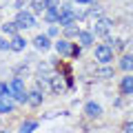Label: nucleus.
I'll use <instances>...</instances> for the list:
<instances>
[{
    "label": "nucleus",
    "instance_id": "f257e3e1",
    "mask_svg": "<svg viewBox=\"0 0 133 133\" xmlns=\"http://www.w3.org/2000/svg\"><path fill=\"white\" fill-rule=\"evenodd\" d=\"M111 58H113V49H111L109 44H100V47H95V60H98L100 64H109Z\"/></svg>",
    "mask_w": 133,
    "mask_h": 133
},
{
    "label": "nucleus",
    "instance_id": "9b49d317",
    "mask_svg": "<svg viewBox=\"0 0 133 133\" xmlns=\"http://www.w3.org/2000/svg\"><path fill=\"white\" fill-rule=\"evenodd\" d=\"M78 40H80L82 47H91V44H93V33H89V31H80V33H78Z\"/></svg>",
    "mask_w": 133,
    "mask_h": 133
},
{
    "label": "nucleus",
    "instance_id": "393cba45",
    "mask_svg": "<svg viewBox=\"0 0 133 133\" xmlns=\"http://www.w3.org/2000/svg\"><path fill=\"white\" fill-rule=\"evenodd\" d=\"M124 133H133V120H131V122H127V127H124Z\"/></svg>",
    "mask_w": 133,
    "mask_h": 133
},
{
    "label": "nucleus",
    "instance_id": "5701e85b",
    "mask_svg": "<svg viewBox=\"0 0 133 133\" xmlns=\"http://www.w3.org/2000/svg\"><path fill=\"white\" fill-rule=\"evenodd\" d=\"M78 33H80V31H78L73 24H66V36H78Z\"/></svg>",
    "mask_w": 133,
    "mask_h": 133
},
{
    "label": "nucleus",
    "instance_id": "4be33fe9",
    "mask_svg": "<svg viewBox=\"0 0 133 133\" xmlns=\"http://www.w3.org/2000/svg\"><path fill=\"white\" fill-rule=\"evenodd\" d=\"M47 2V9H60V2L58 0H44Z\"/></svg>",
    "mask_w": 133,
    "mask_h": 133
},
{
    "label": "nucleus",
    "instance_id": "6e6552de",
    "mask_svg": "<svg viewBox=\"0 0 133 133\" xmlns=\"http://www.w3.org/2000/svg\"><path fill=\"white\" fill-rule=\"evenodd\" d=\"M27 102L31 107H40V104H42V93H40L38 89H36V91H29V93H27Z\"/></svg>",
    "mask_w": 133,
    "mask_h": 133
},
{
    "label": "nucleus",
    "instance_id": "423d86ee",
    "mask_svg": "<svg viewBox=\"0 0 133 133\" xmlns=\"http://www.w3.org/2000/svg\"><path fill=\"white\" fill-rule=\"evenodd\" d=\"M33 44H36V49H40V51H47L49 47H51V40H49V36H36L33 38Z\"/></svg>",
    "mask_w": 133,
    "mask_h": 133
},
{
    "label": "nucleus",
    "instance_id": "b1692460",
    "mask_svg": "<svg viewBox=\"0 0 133 133\" xmlns=\"http://www.w3.org/2000/svg\"><path fill=\"white\" fill-rule=\"evenodd\" d=\"M11 49V42H5V40H0V51H7Z\"/></svg>",
    "mask_w": 133,
    "mask_h": 133
},
{
    "label": "nucleus",
    "instance_id": "6ab92c4d",
    "mask_svg": "<svg viewBox=\"0 0 133 133\" xmlns=\"http://www.w3.org/2000/svg\"><path fill=\"white\" fill-rule=\"evenodd\" d=\"M98 76L100 78H113V69L111 66H102V69H98Z\"/></svg>",
    "mask_w": 133,
    "mask_h": 133
},
{
    "label": "nucleus",
    "instance_id": "9d476101",
    "mask_svg": "<svg viewBox=\"0 0 133 133\" xmlns=\"http://www.w3.org/2000/svg\"><path fill=\"white\" fill-rule=\"evenodd\" d=\"M36 129H38V122H36V120H24V122L20 124V131L18 133H33Z\"/></svg>",
    "mask_w": 133,
    "mask_h": 133
},
{
    "label": "nucleus",
    "instance_id": "2eb2a0df",
    "mask_svg": "<svg viewBox=\"0 0 133 133\" xmlns=\"http://www.w3.org/2000/svg\"><path fill=\"white\" fill-rule=\"evenodd\" d=\"M14 111V102L9 98H0V113H11Z\"/></svg>",
    "mask_w": 133,
    "mask_h": 133
},
{
    "label": "nucleus",
    "instance_id": "20e7f679",
    "mask_svg": "<svg viewBox=\"0 0 133 133\" xmlns=\"http://www.w3.org/2000/svg\"><path fill=\"white\" fill-rule=\"evenodd\" d=\"M16 24H18L20 29H31L33 24H36V18H33V14H29V11H22V9H20V14L16 16Z\"/></svg>",
    "mask_w": 133,
    "mask_h": 133
},
{
    "label": "nucleus",
    "instance_id": "ddd939ff",
    "mask_svg": "<svg viewBox=\"0 0 133 133\" xmlns=\"http://www.w3.org/2000/svg\"><path fill=\"white\" fill-rule=\"evenodd\" d=\"M51 89H53V93H62V91H64L62 76H53V78H51Z\"/></svg>",
    "mask_w": 133,
    "mask_h": 133
},
{
    "label": "nucleus",
    "instance_id": "0eeeda50",
    "mask_svg": "<svg viewBox=\"0 0 133 133\" xmlns=\"http://www.w3.org/2000/svg\"><path fill=\"white\" fill-rule=\"evenodd\" d=\"M84 111H87L89 118H100V115H102V107H100L98 102H87Z\"/></svg>",
    "mask_w": 133,
    "mask_h": 133
},
{
    "label": "nucleus",
    "instance_id": "f3484780",
    "mask_svg": "<svg viewBox=\"0 0 133 133\" xmlns=\"http://www.w3.org/2000/svg\"><path fill=\"white\" fill-rule=\"evenodd\" d=\"M44 18H47V22H58V18H60V9H47V14H44Z\"/></svg>",
    "mask_w": 133,
    "mask_h": 133
},
{
    "label": "nucleus",
    "instance_id": "1a4fd4ad",
    "mask_svg": "<svg viewBox=\"0 0 133 133\" xmlns=\"http://www.w3.org/2000/svg\"><path fill=\"white\" fill-rule=\"evenodd\" d=\"M71 49L73 47L66 42V40H58V42H56V51L62 53V56H71Z\"/></svg>",
    "mask_w": 133,
    "mask_h": 133
},
{
    "label": "nucleus",
    "instance_id": "cd10ccee",
    "mask_svg": "<svg viewBox=\"0 0 133 133\" xmlns=\"http://www.w3.org/2000/svg\"><path fill=\"white\" fill-rule=\"evenodd\" d=\"M0 133H7V131H0Z\"/></svg>",
    "mask_w": 133,
    "mask_h": 133
},
{
    "label": "nucleus",
    "instance_id": "aec40b11",
    "mask_svg": "<svg viewBox=\"0 0 133 133\" xmlns=\"http://www.w3.org/2000/svg\"><path fill=\"white\" fill-rule=\"evenodd\" d=\"M9 95H11V87L0 82V98H9Z\"/></svg>",
    "mask_w": 133,
    "mask_h": 133
},
{
    "label": "nucleus",
    "instance_id": "dca6fc26",
    "mask_svg": "<svg viewBox=\"0 0 133 133\" xmlns=\"http://www.w3.org/2000/svg\"><path fill=\"white\" fill-rule=\"evenodd\" d=\"M122 93H133V76H124V80H122Z\"/></svg>",
    "mask_w": 133,
    "mask_h": 133
},
{
    "label": "nucleus",
    "instance_id": "4468645a",
    "mask_svg": "<svg viewBox=\"0 0 133 133\" xmlns=\"http://www.w3.org/2000/svg\"><path fill=\"white\" fill-rule=\"evenodd\" d=\"M120 66H122L124 71H133V56L131 53H127V56L120 58Z\"/></svg>",
    "mask_w": 133,
    "mask_h": 133
},
{
    "label": "nucleus",
    "instance_id": "a878e982",
    "mask_svg": "<svg viewBox=\"0 0 133 133\" xmlns=\"http://www.w3.org/2000/svg\"><path fill=\"white\" fill-rule=\"evenodd\" d=\"M71 56H73V58L80 56V47H73V49H71Z\"/></svg>",
    "mask_w": 133,
    "mask_h": 133
},
{
    "label": "nucleus",
    "instance_id": "f8f14e48",
    "mask_svg": "<svg viewBox=\"0 0 133 133\" xmlns=\"http://www.w3.org/2000/svg\"><path fill=\"white\" fill-rule=\"evenodd\" d=\"M24 47H27V40L22 36H14V40H11V51H22Z\"/></svg>",
    "mask_w": 133,
    "mask_h": 133
},
{
    "label": "nucleus",
    "instance_id": "a211bd4d",
    "mask_svg": "<svg viewBox=\"0 0 133 133\" xmlns=\"http://www.w3.org/2000/svg\"><path fill=\"white\" fill-rule=\"evenodd\" d=\"M31 7L36 14H42V11H47V2L44 0H31Z\"/></svg>",
    "mask_w": 133,
    "mask_h": 133
},
{
    "label": "nucleus",
    "instance_id": "f03ea898",
    "mask_svg": "<svg viewBox=\"0 0 133 133\" xmlns=\"http://www.w3.org/2000/svg\"><path fill=\"white\" fill-rule=\"evenodd\" d=\"M58 22L64 24V27L76 22V11H73L71 5H62V7H60V18H58Z\"/></svg>",
    "mask_w": 133,
    "mask_h": 133
},
{
    "label": "nucleus",
    "instance_id": "39448f33",
    "mask_svg": "<svg viewBox=\"0 0 133 133\" xmlns=\"http://www.w3.org/2000/svg\"><path fill=\"white\" fill-rule=\"evenodd\" d=\"M111 20L109 18H100V20H95V24H93V33L95 36H107V33L111 31Z\"/></svg>",
    "mask_w": 133,
    "mask_h": 133
},
{
    "label": "nucleus",
    "instance_id": "bb28decb",
    "mask_svg": "<svg viewBox=\"0 0 133 133\" xmlns=\"http://www.w3.org/2000/svg\"><path fill=\"white\" fill-rule=\"evenodd\" d=\"M78 5H87V2H91V0H76Z\"/></svg>",
    "mask_w": 133,
    "mask_h": 133
},
{
    "label": "nucleus",
    "instance_id": "7ed1b4c3",
    "mask_svg": "<svg viewBox=\"0 0 133 133\" xmlns=\"http://www.w3.org/2000/svg\"><path fill=\"white\" fill-rule=\"evenodd\" d=\"M11 95H14L18 102H27V91H24V84L20 78H14V82H11Z\"/></svg>",
    "mask_w": 133,
    "mask_h": 133
},
{
    "label": "nucleus",
    "instance_id": "412c9836",
    "mask_svg": "<svg viewBox=\"0 0 133 133\" xmlns=\"http://www.w3.org/2000/svg\"><path fill=\"white\" fill-rule=\"evenodd\" d=\"M16 29H18V24H16V22H7V24H2V31H5V33H11V36L16 33Z\"/></svg>",
    "mask_w": 133,
    "mask_h": 133
}]
</instances>
